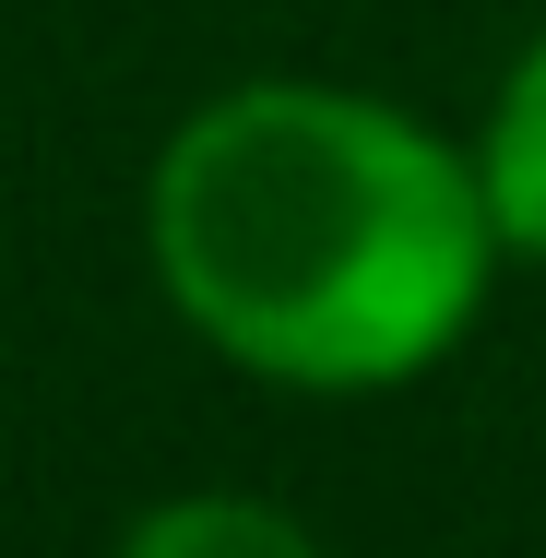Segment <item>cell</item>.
Listing matches in <instances>:
<instances>
[{
    "label": "cell",
    "instance_id": "1",
    "mask_svg": "<svg viewBox=\"0 0 546 558\" xmlns=\"http://www.w3.org/2000/svg\"><path fill=\"white\" fill-rule=\"evenodd\" d=\"M487 250V191L404 108L332 84H250L155 167L167 298L215 356L298 392H380L451 356Z\"/></svg>",
    "mask_w": 546,
    "mask_h": 558
},
{
    "label": "cell",
    "instance_id": "2",
    "mask_svg": "<svg viewBox=\"0 0 546 558\" xmlns=\"http://www.w3.org/2000/svg\"><path fill=\"white\" fill-rule=\"evenodd\" d=\"M475 191H487V226H499V250L546 262V36L523 48V72L499 84L487 155H475Z\"/></svg>",
    "mask_w": 546,
    "mask_h": 558
},
{
    "label": "cell",
    "instance_id": "3",
    "mask_svg": "<svg viewBox=\"0 0 546 558\" xmlns=\"http://www.w3.org/2000/svg\"><path fill=\"white\" fill-rule=\"evenodd\" d=\"M119 558H321V547L286 511H262V499H167V511L131 523Z\"/></svg>",
    "mask_w": 546,
    "mask_h": 558
}]
</instances>
